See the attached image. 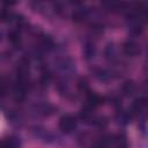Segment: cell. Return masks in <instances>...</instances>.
<instances>
[{
    "label": "cell",
    "mask_w": 148,
    "mask_h": 148,
    "mask_svg": "<svg viewBox=\"0 0 148 148\" xmlns=\"http://www.w3.org/2000/svg\"><path fill=\"white\" fill-rule=\"evenodd\" d=\"M59 127L62 132L65 133H69L72 132L75 127H76V120L74 117H72L71 114H65L60 118L59 121Z\"/></svg>",
    "instance_id": "6da1fadb"
},
{
    "label": "cell",
    "mask_w": 148,
    "mask_h": 148,
    "mask_svg": "<svg viewBox=\"0 0 148 148\" xmlns=\"http://www.w3.org/2000/svg\"><path fill=\"white\" fill-rule=\"evenodd\" d=\"M123 50H124V52H125L126 54H130V56H134V54H136V53L139 52L138 45L134 44V43H132V42H128V43L124 44Z\"/></svg>",
    "instance_id": "7a4b0ae2"
}]
</instances>
